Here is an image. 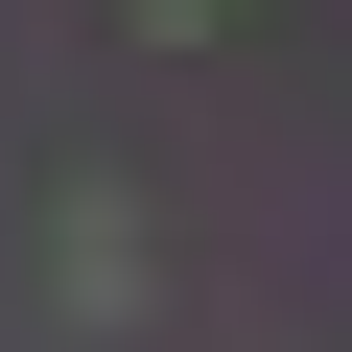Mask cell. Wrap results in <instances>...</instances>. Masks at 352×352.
<instances>
[{
	"label": "cell",
	"instance_id": "1",
	"mask_svg": "<svg viewBox=\"0 0 352 352\" xmlns=\"http://www.w3.org/2000/svg\"><path fill=\"white\" fill-rule=\"evenodd\" d=\"M71 305H94V329L141 305V212H118V188H71Z\"/></svg>",
	"mask_w": 352,
	"mask_h": 352
},
{
	"label": "cell",
	"instance_id": "2",
	"mask_svg": "<svg viewBox=\"0 0 352 352\" xmlns=\"http://www.w3.org/2000/svg\"><path fill=\"white\" fill-rule=\"evenodd\" d=\"M141 24H164V47H212V24H235V0H141Z\"/></svg>",
	"mask_w": 352,
	"mask_h": 352
}]
</instances>
